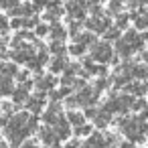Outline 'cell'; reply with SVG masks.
<instances>
[{
  "label": "cell",
  "instance_id": "cell-5",
  "mask_svg": "<svg viewBox=\"0 0 148 148\" xmlns=\"http://www.w3.org/2000/svg\"><path fill=\"white\" fill-rule=\"evenodd\" d=\"M0 31H2V33L6 31V21H4L2 16H0Z\"/></svg>",
  "mask_w": 148,
  "mask_h": 148
},
{
  "label": "cell",
  "instance_id": "cell-2",
  "mask_svg": "<svg viewBox=\"0 0 148 148\" xmlns=\"http://www.w3.org/2000/svg\"><path fill=\"white\" fill-rule=\"evenodd\" d=\"M87 27L93 29V31H103L108 27V18H93V21L87 23Z\"/></svg>",
  "mask_w": 148,
  "mask_h": 148
},
{
  "label": "cell",
  "instance_id": "cell-1",
  "mask_svg": "<svg viewBox=\"0 0 148 148\" xmlns=\"http://www.w3.org/2000/svg\"><path fill=\"white\" fill-rule=\"evenodd\" d=\"M112 55V49L108 47V45H97L95 49H93V57L95 59H106V57H110Z\"/></svg>",
  "mask_w": 148,
  "mask_h": 148
},
{
  "label": "cell",
  "instance_id": "cell-4",
  "mask_svg": "<svg viewBox=\"0 0 148 148\" xmlns=\"http://www.w3.org/2000/svg\"><path fill=\"white\" fill-rule=\"evenodd\" d=\"M16 2V0H0V6H4V8H8V6H12Z\"/></svg>",
  "mask_w": 148,
  "mask_h": 148
},
{
  "label": "cell",
  "instance_id": "cell-3",
  "mask_svg": "<svg viewBox=\"0 0 148 148\" xmlns=\"http://www.w3.org/2000/svg\"><path fill=\"white\" fill-rule=\"evenodd\" d=\"M69 120H71L73 124H79V122H83V116H79V114H69Z\"/></svg>",
  "mask_w": 148,
  "mask_h": 148
}]
</instances>
